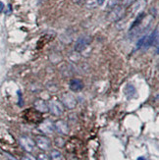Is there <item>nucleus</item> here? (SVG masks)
<instances>
[{
	"instance_id": "obj_1",
	"label": "nucleus",
	"mask_w": 159,
	"mask_h": 160,
	"mask_svg": "<svg viewBox=\"0 0 159 160\" xmlns=\"http://www.w3.org/2000/svg\"><path fill=\"white\" fill-rule=\"evenodd\" d=\"M158 43V29L152 32L149 35H145L138 41V48H148L150 46Z\"/></svg>"
},
{
	"instance_id": "obj_2",
	"label": "nucleus",
	"mask_w": 159,
	"mask_h": 160,
	"mask_svg": "<svg viewBox=\"0 0 159 160\" xmlns=\"http://www.w3.org/2000/svg\"><path fill=\"white\" fill-rule=\"evenodd\" d=\"M25 118L30 122L34 123V124H38L42 122V116L37 110L34 109H29L25 112Z\"/></svg>"
},
{
	"instance_id": "obj_3",
	"label": "nucleus",
	"mask_w": 159,
	"mask_h": 160,
	"mask_svg": "<svg viewBox=\"0 0 159 160\" xmlns=\"http://www.w3.org/2000/svg\"><path fill=\"white\" fill-rule=\"evenodd\" d=\"M90 41H91V38H90L89 37H86V35L81 37L76 42L75 50L78 51V52H82L87 48V46L89 44Z\"/></svg>"
},
{
	"instance_id": "obj_4",
	"label": "nucleus",
	"mask_w": 159,
	"mask_h": 160,
	"mask_svg": "<svg viewBox=\"0 0 159 160\" xmlns=\"http://www.w3.org/2000/svg\"><path fill=\"white\" fill-rule=\"evenodd\" d=\"M20 143L21 145L23 147V148L25 150L29 151V152H31V151L34 150V148L35 147V142L32 140L31 137H20Z\"/></svg>"
},
{
	"instance_id": "obj_5",
	"label": "nucleus",
	"mask_w": 159,
	"mask_h": 160,
	"mask_svg": "<svg viewBox=\"0 0 159 160\" xmlns=\"http://www.w3.org/2000/svg\"><path fill=\"white\" fill-rule=\"evenodd\" d=\"M61 99H62L63 104L69 109H73L74 107H76V105H77L76 98L74 97L72 94H70V93H65V94H63Z\"/></svg>"
},
{
	"instance_id": "obj_6",
	"label": "nucleus",
	"mask_w": 159,
	"mask_h": 160,
	"mask_svg": "<svg viewBox=\"0 0 159 160\" xmlns=\"http://www.w3.org/2000/svg\"><path fill=\"white\" fill-rule=\"evenodd\" d=\"M48 110H50V112L55 116H60L63 113V107L61 103L56 100H52L49 102Z\"/></svg>"
},
{
	"instance_id": "obj_7",
	"label": "nucleus",
	"mask_w": 159,
	"mask_h": 160,
	"mask_svg": "<svg viewBox=\"0 0 159 160\" xmlns=\"http://www.w3.org/2000/svg\"><path fill=\"white\" fill-rule=\"evenodd\" d=\"M37 144L42 150H48L50 148V140L44 136H38L37 137Z\"/></svg>"
},
{
	"instance_id": "obj_8",
	"label": "nucleus",
	"mask_w": 159,
	"mask_h": 160,
	"mask_svg": "<svg viewBox=\"0 0 159 160\" xmlns=\"http://www.w3.org/2000/svg\"><path fill=\"white\" fill-rule=\"evenodd\" d=\"M124 12H125L124 8H123L122 6H118L110 13V15H109V19H110L111 21L120 20V19L123 17V15H124Z\"/></svg>"
},
{
	"instance_id": "obj_9",
	"label": "nucleus",
	"mask_w": 159,
	"mask_h": 160,
	"mask_svg": "<svg viewBox=\"0 0 159 160\" xmlns=\"http://www.w3.org/2000/svg\"><path fill=\"white\" fill-rule=\"evenodd\" d=\"M39 129L42 133H44L46 135H49V134H52L54 131V125L53 123L51 122L50 120H45L44 122H42V125L39 126Z\"/></svg>"
},
{
	"instance_id": "obj_10",
	"label": "nucleus",
	"mask_w": 159,
	"mask_h": 160,
	"mask_svg": "<svg viewBox=\"0 0 159 160\" xmlns=\"http://www.w3.org/2000/svg\"><path fill=\"white\" fill-rule=\"evenodd\" d=\"M54 128L57 130V132L62 135H68L69 133V127H68L67 123L65 122V121H57L55 123V125H54Z\"/></svg>"
},
{
	"instance_id": "obj_11",
	"label": "nucleus",
	"mask_w": 159,
	"mask_h": 160,
	"mask_svg": "<svg viewBox=\"0 0 159 160\" xmlns=\"http://www.w3.org/2000/svg\"><path fill=\"white\" fill-rule=\"evenodd\" d=\"M70 89L73 90V92H81L84 87V84L81 80L79 79H73L70 81L69 84Z\"/></svg>"
},
{
	"instance_id": "obj_12",
	"label": "nucleus",
	"mask_w": 159,
	"mask_h": 160,
	"mask_svg": "<svg viewBox=\"0 0 159 160\" xmlns=\"http://www.w3.org/2000/svg\"><path fill=\"white\" fill-rule=\"evenodd\" d=\"M34 106L37 111H40V112L48 111V105L43 100H42V99H37V100L34 102Z\"/></svg>"
},
{
	"instance_id": "obj_13",
	"label": "nucleus",
	"mask_w": 159,
	"mask_h": 160,
	"mask_svg": "<svg viewBox=\"0 0 159 160\" xmlns=\"http://www.w3.org/2000/svg\"><path fill=\"white\" fill-rule=\"evenodd\" d=\"M62 156L61 153L58 150H52L51 152V160H61Z\"/></svg>"
},
{
	"instance_id": "obj_14",
	"label": "nucleus",
	"mask_w": 159,
	"mask_h": 160,
	"mask_svg": "<svg viewBox=\"0 0 159 160\" xmlns=\"http://www.w3.org/2000/svg\"><path fill=\"white\" fill-rule=\"evenodd\" d=\"M37 160H50V159H49V157H48L47 155H46V154H44V153H40V154H38Z\"/></svg>"
},
{
	"instance_id": "obj_15",
	"label": "nucleus",
	"mask_w": 159,
	"mask_h": 160,
	"mask_svg": "<svg viewBox=\"0 0 159 160\" xmlns=\"http://www.w3.org/2000/svg\"><path fill=\"white\" fill-rule=\"evenodd\" d=\"M22 160H37L34 156L30 155V154H26L25 156L22 157Z\"/></svg>"
},
{
	"instance_id": "obj_16",
	"label": "nucleus",
	"mask_w": 159,
	"mask_h": 160,
	"mask_svg": "<svg viewBox=\"0 0 159 160\" xmlns=\"http://www.w3.org/2000/svg\"><path fill=\"white\" fill-rule=\"evenodd\" d=\"M3 10H4V4H3V2L0 1V13H1Z\"/></svg>"
},
{
	"instance_id": "obj_17",
	"label": "nucleus",
	"mask_w": 159,
	"mask_h": 160,
	"mask_svg": "<svg viewBox=\"0 0 159 160\" xmlns=\"http://www.w3.org/2000/svg\"><path fill=\"white\" fill-rule=\"evenodd\" d=\"M104 2V0H97V4L98 5H102Z\"/></svg>"
},
{
	"instance_id": "obj_18",
	"label": "nucleus",
	"mask_w": 159,
	"mask_h": 160,
	"mask_svg": "<svg viewBox=\"0 0 159 160\" xmlns=\"http://www.w3.org/2000/svg\"><path fill=\"white\" fill-rule=\"evenodd\" d=\"M75 1L77 2V3H82V2L84 1V0H75Z\"/></svg>"
},
{
	"instance_id": "obj_19",
	"label": "nucleus",
	"mask_w": 159,
	"mask_h": 160,
	"mask_svg": "<svg viewBox=\"0 0 159 160\" xmlns=\"http://www.w3.org/2000/svg\"><path fill=\"white\" fill-rule=\"evenodd\" d=\"M138 160H145V158H144V157H139Z\"/></svg>"
}]
</instances>
